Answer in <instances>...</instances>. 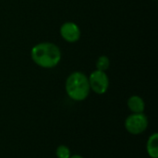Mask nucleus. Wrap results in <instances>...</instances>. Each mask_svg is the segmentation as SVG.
<instances>
[{"label":"nucleus","instance_id":"nucleus-8","mask_svg":"<svg viewBox=\"0 0 158 158\" xmlns=\"http://www.w3.org/2000/svg\"><path fill=\"white\" fill-rule=\"evenodd\" d=\"M95 67L97 70L100 71H106L109 67H110V60L108 58V56H101L97 58L96 63H95Z\"/></svg>","mask_w":158,"mask_h":158},{"label":"nucleus","instance_id":"nucleus-11","mask_svg":"<svg viewBox=\"0 0 158 158\" xmlns=\"http://www.w3.org/2000/svg\"><path fill=\"white\" fill-rule=\"evenodd\" d=\"M155 1H156V0H155Z\"/></svg>","mask_w":158,"mask_h":158},{"label":"nucleus","instance_id":"nucleus-2","mask_svg":"<svg viewBox=\"0 0 158 158\" xmlns=\"http://www.w3.org/2000/svg\"><path fill=\"white\" fill-rule=\"evenodd\" d=\"M65 89L68 96L74 101L85 100L91 92L88 77L81 71H74L66 80Z\"/></svg>","mask_w":158,"mask_h":158},{"label":"nucleus","instance_id":"nucleus-7","mask_svg":"<svg viewBox=\"0 0 158 158\" xmlns=\"http://www.w3.org/2000/svg\"><path fill=\"white\" fill-rule=\"evenodd\" d=\"M146 151L151 158H158V133H153L147 140Z\"/></svg>","mask_w":158,"mask_h":158},{"label":"nucleus","instance_id":"nucleus-6","mask_svg":"<svg viewBox=\"0 0 158 158\" xmlns=\"http://www.w3.org/2000/svg\"><path fill=\"white\" fill-rule=\"evenodd\" d=\"M129 109L132 113H143L145 109V103L143 99L139 95H132L127 102Z\"/></svg>","mask_w":158,"mask_h":158},{"label":"nucleus","instance_id":"nucleus-4","mask_svg":"<svg viewBox=\"0 0 158 158\" xmlns=\"http://www.w3.org/2000/svg\"><path fill=\"white\" fill-rule=\"evenodd\" d=\"M90 89L96 94H104L109 87V78L105 71L95 69L88 77Z\"/></svg>","mask_w":158,"mask_h":158},{"label":"nucleus","instance_id":"nucleus-5","mask_svg":"<svg viewBox=\"0 0 158 158\" xmlns=\"http://www.w3.org/2000/svg\"><path fill=\"white\" fill-rule=\"evenodd\" d=\"M59 33L63 40L70 44L78 42L81 34L80 27L73 21L64 22L59 29Z\"/></svg>","mask_w":158,"mask_h":158},{"label":"nucleus","instance_id":"nucleus-9","mask_svg":"<svg viewBox=\"0 0 158 158\" xmlns=\"http://www.w3.org/2000/svg\"><path fill=\"white\" fill-rule=\"evenodd\" d=\"M56 156L57 158H69L71 156L70 149L67 145L61 144L57 146L56 150Z\"/></svg>","mask_w":158,"mask_h":158},{"label":"nucleus","instance_id":"nucleus-10","mask_svg":"<svg viewBox=\"0 0 158 158\" xmlns=\"http://www.w3.org/2000/svg\"><path fill=\"white\" fill-rule=\"evenodd\" d=\"M69 158H84L83 156H80V155H74V156H71Z\"/></svg>","mask_w":158,"mask_h":158},{"label":"nucleus","instance_id":"nucleus-1","mask_svg":"<svg viewBox=\"0 0 158 158\" xmlns=\"http://www.w3.org/2000/svg\"><path fill=\"white\" fill-rule=\"evenodd\" d=\"M32 61L43 69H53L56 67L62 57L60 48L50 42H43L35 44L31 50Z\"/></svg>","mask_w":158,"mask_h":158},{"label":"nucleus","instance_id":"nucleus-3","mask_svg":"<svg viewBox=\"0 0 158 158\" xmlns=\"http://www.w3.org/2000/svg\"><path fill=\"white\" fill-rule=\"evenodd\" d=\"M126 131L132 135H139L144 132L148 127V118L143 113H132L125 120Z\"/></svg>","mask_w":158,"mask_h":158}]
</instances>
